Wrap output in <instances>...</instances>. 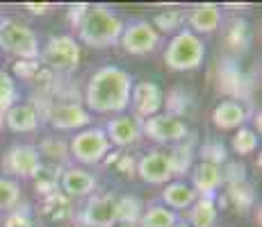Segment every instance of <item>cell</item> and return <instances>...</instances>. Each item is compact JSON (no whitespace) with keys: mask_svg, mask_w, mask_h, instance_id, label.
<instances>
[{"mask_svg":"<svg viewBox=\"0 0 262 227\" xmlns=\"http://www.w3.org/2000/svg\"><path fill=\"white\" fill-rule=\"evenodd\" d=\"M3 227H34L32 220H30L28 214H21V211H12V214L5 218Z\"/></svg>","mask_w":262,"mask_h":227,"instance_id":"d590c367","label":"cell"},{"mask_svg":"<svg viewBox=\"0 0 262 227\" xmlns=\"http://www.w3.org/2000/svg\"><path fill=\"white\" fill-rule=\"evenodd\" d=\"M178 223V214L167 209L164 205H153L146 211H142V218H139V227H173Z\"/></svg>","mask_w":262,"mask_h":227,"instance_id":"7402d4cb","label":"cell"},{"mask_svg":"<svg viewBox=\"0 0 262 227\" xmlns=\"http://www.w3.org/2000/svg\"><path fill=\"white\" fill-rule=\"evenodd\" d=\"M233 148L237 155H253L258 150V134L253 130L239 128V132L233 136Z\"/></svg>","mask_w":262,"mask_h":227,"instance_id":"4dcf8cb0","label":"cell"},{"mask_svg":"<svg viewBox=\"0 0 262 227\" xmlns=\"http://www.w3.org/2000/svg\"><path fill=\"white\" fill-rule=\"evenodd\" d=\"M23 7L28 9V12H32V14H46L50 9V5L48 3H25Z\"/></svg>","mask_w":262,"mask_h":227,"instance_id":"ab89813d","label":"cell"},{"mask_svg":"<svg viewBox=\"0 0 262 227\" xmlns=\"http://www.w3.org/2000/svg\"><path fill=\"white\" fill-rule=\"evenodd\" d=\"M80 227H82V225H80Z\"/></svg>","mask_w":262,"mask_h":227,"instance_id":"ee69618b","label":"cell"},{"mask_svg":"<svg viewBox=\"0 0 262 227\" xmlns=\"http://www.w3.org/2000/svg\"><path fill=\"white\" fill-rule=\"evenodd\" d=\"M139 218H142V203L135 195L117 198V223L137 225Z\"/></svg>","mask_w":262,"mask_h":227,"instance_id":"d4e9b609","label":"cell"},{"mask_svg":"<svg viewBox=\"0 0 262 227\" xmlns=\"http://www.w3.org/2000/svg\"><path fill=\"white\" fill-rule=\"evenodd\" d=\"M0 48L18 59H39L37 34L16 18H0Z\"/></svg>","mask_w":262,"mask_h":227,"instance_id":"277c9868","label":"cell"},{"mask_svg":"<svg viewBox=\"0 0 262 227\" xmlns=\"http://www.w3.org/2000/svg\"><path fill=\"white\" fill-rule=\"evenodd\" d=\"M164 103V95H162V89L158 87L155 82L146 80V82H139V84H133V93H130V105L135 109V116L139 120H146L150 116H155L160 112Z\"/></svg>","mask_w":262,"mask_h":227,"instance_id":"7c38bea8","label":"cell"},{"mask_svg":"<svg viewBox=\"0 0 262 227\" xmlns=\"http://www.w3.org/2000/svg\"><path fill=\"white\" fill-rule=\"evenodd\" d=\"M189 227H214L216 225V203L214 198H196L189 209Z\"/></svg>","mask_w":262,"mask_h":227,"instance_id":"44dd1931","label":"cell"},{"mask_svg":"<svg viewBox=\"0 0 262 227\" xmlns=\"http://www.w3.org/2000/svg\"><path fill=\"white\" fill-rule=\"evenodd\" d=\"M5 125L12 132H34L39 128V112L28 103H16L12 109L5 112Z\"/></svg>","mask_w":262,"mask_h":227,"instance_id":"ac0fdd59","label":"cell"},{"mask_svg":"<svg viewBox=\"0 0 262 227\" xmlns=\"http://www.w3.org/2000/svg\"><path fill=\"white\" fill-rule=\"evenodd\" d=\"M0 166H3L5 173L14 175V178L30 180L41 173V155H39V148H34V145H12L3 155Z\"/></svg>","mask_w":262,"mask_h":227,"instance_id":"ba28073f","label":"cell"},{"mask_svg":"<svg viewBox=\"0 0 262 227\" xmlns=\"http://www.w3.org/2000/svg\"><path fill=\"white\" fill-rule=\"evenodd\" d=\"M43 59L53 73H71L80 62V43L69 34L50 37L43 50Z\"/></svg>","mask_w":262,"mask_h":227,"instance_id":"52a82bcc","label":"cell"},{"mask_svg":"<svg viewBox=\"0 0 262 227\" xmlns=\"http://www.w3.org/2000/svg\"><path fill=\"white\" fill-rule=\"evenodd\" d=\"M133 78L119 66H103L89 78L84 100L87 112L96 114H121L130 107Z\"/></svg>","mask_w":262,"mask_h":227,"instance_id":"6da1fadb","label":"cell"},{"mask_svg":"<svg viewBox=\"0 0 262 227\" xmlns=\"http://www.w3.org/2000/svg\"><path fill=\"white\" fill-rule=\"evenodd\" d=\"M242 180H246V175H244V166H239V164H228V170L224 173V182H242Z\"/></svg>","mask_w":262,"mask_h":227,"instance_id":"8d00e7d4","label":"cell"},{"mask_svg":"<svg viewBox=\"0 0 262 227\" xmlns=\"http://www.w3.org/2000/svg\"><path fill=\"white\" fill-rule=\"evenodd\" d=\"M117 161H119V164H117V166H119V170H121L123 175H133V170L137 168V164H135V159L130 157V155H121Z\"/></svg>","mask_w":262,"mask_h":227,"instance_id":"f35d334b","label":"cell"},{"mask_svg":"<svg viewBox=\"0 0 262 227\" xmlns=\"http://www.w3.org/2000/svg\"><path fill=\"white\" fill-rule=\"evenodd\" d=\"M137 173L148 184H169L176 178L173 168H171L169 153H164V150H150V153H146L137 161Z\"/></svg>","mask_w":262,"mask_h":227,"instance_id":"8fae6325","label":"cell"},{"mask_svg":"<svg viewBox=\"0 0 262 227\" xmlns=\"http://www.w3.org/2000/svg\"><path fill=\"white\" fill-rule=\"evenodd\" d=\"M114 227H139V225H125V223H117Z\"/></svg>","mask_w":262,"mask_h":227,"instance_id":"60d3db41","label":"cell"},{"mask_svg":"<svg viewBox=\"0 0 262 227\" xmlns=\"http://www.w3.org/2000/svg\"><path fill=\"white\" fill-rule=\"evenodd\" d=\"M87 9H89V5H73V7L69 9V21H71L75 28H78V25L82 23L84 14H87Z\"/></svg>","mask_w":262,"mask_h":227,"instance_id":"74e56055","label":"cell"},{"mask_svg":"<svg viewBox=\"0 0 262 227\" xmlns=\"http://www.w3.org/2000/svg\"><path fill=\"white\" fill-rule=\"evenodd\" d=\"M43 214L50 216L53 220H64L71 216V198L62 193V191H55L48 198H43Z\"/></svg>","mask_w":262,"mask_h":227,"instance_id":"484cf974","label":"cell"},{"mask_svg":"<svg viewBox=\"0 0 262 227\" xmlns=\"http://www.w3.org/2000/svg\"><path fill=\"white\" fill-rule=\"evenodd\" d=\"M39 155H48L53 161H64L69 157V150H67V143H62V141L48 139V141H43V143H41Z\"/></svg>","mask_w":262,"mask_h":227,"instance_id":"836d02e7","label":"cell"},{"mask_svg":"<svg viewBox=\"0 0 262 227\" xmlns=\"http://www.w3.org/2000/svg\"><path fill=\"white\" fill-rule=\"evenodd\" d=\"M221 184H224V170H221V166L201 161V164L194 168V173H191L189 186L196 191L199 198H214Z\"/></svg>","mask_w":262,"mask_h":227,"instance_id":"9a60e30c","label":"cell"},{"mask_svg":"<svg viewBox=\"0 0 262 227\" xmlns=\"http://www.w3.org/2000/svg\"><path fill=\"white\" fill-rule=\"evenodd\" d=\"M246 116L249 114H246V109L242 103H237V100H224V103H219L214 107L212 123L219 130H237L244 125Z\"/></svg>","mask_w":262,"mask_h":227,"instance_id":"d6986e66","label":"cell"},{"mask_svg":"<svg viewBox=\"0 0 262 227\" xmlns=\"http://www.w3.org/2000/svg\"><path fill=\"white\" fill-rule=\"evenodd\" d=\"M185 21V14L180 12V9H167V12H162V14H158V16L153 18V28L158 30V34L160 32H180V25H183Z\"/></svg>","mask_w":262,"mask_h":227,"instance_id":"83f0119b","label":"cell"},{"mask_svg":"<svg viewBox=\"0 0 262 227\" xmlns=\"http://www.w3.org/2000/svg\"><path fill=\"white\" fill-rule=\"evenodd\" d=\"M119 41L128 55H148L158 50L160 34L148 21H135L130 25H123Z\"/></svg>","mask_w":262,"mask_h":227,"instance_id":"9c48e42d","label":"cell"},{"mask_svg":"<svg viewBox=\"0 0 262 227\" xmlns=\"http://www.w3.org/2000/svg\"><path fill=\"white\" fill-rule=\"evenodd\" d=\"M169 159H171L173 175H185L191 168V159H194V155H191L189 145H176V148L169 153Z\"/></svg>","mask_w":262,"mask_h":227,"instance_id":"f546056e","label":"cell"},{"mask_svg":"<svg viewBox=\"0 0 262 227\" xmlns=\"http://www.w3.org/2000/svg\"><path fill=\"white\" fill-rule=\"evenodd\" d=\"M21 200V186L14 180L0 178V211H7L18 205Z\"/></svg>","mask_w":262,"mask_h":227,"instance_id":"f1b7e54d","label":"cell"},{"mask_svg":"<svg viewBox=\"0 0 262 227\" xmlns=\"http://www.w3.org/2000/svg\"><path fill=\"white\" fill-rule=\"evenodd\" d=\"M82 227H114L117 225V195H96L80 214Z\"/></svg>","mask_w":262,"mask_h":227,"instance_id":"30bf717a","label":"cell"},{"mask_svg":"<svg viewBox=\"0 0 262 227\" xmlns=\"http://www.w3.org/2000/svg\"><path fill=\"white\" fill-rule=\"evenodd\" d=\"M50 125L55 130H80L84 125L92 123V114L75 103H64V105H55L48 114Z\"/></svg>","mask_w":262,"mask_h":227,"instance_id":"5bb4252c","label":"cell"},{"mask_svg":"<svg viewBox=\"0 0 262 227\" xmlns=\"http://www.w3.org/2000/svg\"><path fill=\"white\" fill-rule=\"evenodd\" d=\"M62 193L67 198H84L96 189V178L84 168H67L62 173Z\"/></svg>","mask_w":262,"mask_h":227,"instance_id":"e0dca14e","label":"cell"},{"mask_svg":"<svg viewBox=\"0 0 262 227\" xmlns=\"http://www.w3.org/2000/svg\"><path fill=\"white\" fill-rule=\"evenodd\" d=\"M221 89L226 91V93H237L239 95V87H242V73L235 66H230V62L226 64L224 68H221Z\"/></svg>","mask_w":262,"mask_h":227,"instance_id":"d6a6232c","label":"cell"},{"mask_svg":"<svg viewBox=\"0 0 262 227\" xmlns=\"http://www.w3.org/2000/svg\"><path fill=\"white\" fill-rule=\"evenodd\" d=\"M201 159L208 161V164L221 166L226 161V145L221 143V141H208V143H203V148H201Z\"/></svg>","mask_w":262,"mask_h":227,"instance_id":"1f68e13d","label":"cell"},{"mask_svg":"<svg viewBox=\"0 0 262 227\" xmlns=\"http://www.w3.org/2000/svg\"><path fill=\"white\" fill-rule=\"evenodd\" d=\"M173 227H189V225H187V223H180V220H178V223H176Z\"/></svg>","mask_w":262,"mask_h":227,"instance_id":"7bdbcfd3","label":"cell"},{"mask_svg":"<svg viewBox=\"0 0 262 227\" xmlns=\"http://www.w3.org/2000/svg\"><path fill=\"white\" fill-rule=\"evenodd\" d=\"M69 150L80 164H100L110 153V141L103 128H89L73 136Z\"/></svg>","mask_w":262,"mask_h":227,"instance_id":"8992f818","label":"cell"},{"mask_svg":"<svg viewBox=\"0 0 262 227\" xmlns=\"http://www.w3.org/2000/svg\"><path fill=\"white\" fill-rule=\"evenodd\" d=\"M3 125H5V114L0 112V128H3Z\"/></svg>","mask_w":262,"mask_h":227,"instance_id":"b9f144b4","label":"cell"},{"mask_svg":"<svg viewBox=\"0 0 262 227\" xmlns=\"http://www.w3.org/2000/svg\"><path fill=\"white\" fill-rule=\"evenodd\" d=\"M226 198L237 207V211H246V209H251L253 203H255V191L246 180L230 182L228 189H226Z\"/></svg>","mask_w":262,"mask_h":227,"instance_id":"603a6c76","label":"cell"},{"mask_svg":"<svg viewBox=\"0 0 262 227\" xmlns=\"http://www.w3.org/2000/svg\"><path fill=\"white\" fill-rule=\"evenodd\" d=\"M187 23L191 28V32L199 37V34H212L216 28L221 25V9L219 5L212 3H203L191 7V12L187 14Z\"/></svg>","mask_w":262,"mask_h":227,"instance_id":"2e32d148","label":"cell"},{"mask_svg":"<svg viewBox=\"0 0 262 227\" xmlns=\"http://www.w3.org/2000/svg\"><path fill=\"white\" fill-rule=\"evenodd\" d=\"M205 59V43L191 30H180L164 50V64L171 70H194Z\"/></svg>","mask_w":262,"mask_h":227,"instance_id":"3957f363","label":"cell"},{"mask_svg":"<svg viewBox=\"0 0 262 227\" xmlns=\"http://www.w3.org/2000/svg\"><path fill=\"white\" fill-rule=\"evenodd\" d=\"M142 134L155 143H180L189 134V128L176 114H155L142 120Z\"/></svg>","mask_w":262,"mask_h":227,"instance_id":"5b68a950","label":"cell"},{"mask_svg":"<svg viewBox=\"0 0 262 227\" xmlns=\"http://www.w3.org/2000/svg\"><path fill=\"white\" fill-rule=\"evenodd\" d=\"M18 100V87L16 80L7 73V70H0V112H7L16 105Z\"/></svg>","mask_w":262,"mask_h":227,"instance_id":"4316f807","label":"cell"},{"mask_svg":"<svg viewBox=\"0 0 262 227\" xmlns=\"http://www.w3.org/2000/svg\"><path fill=\"white\" fill-rule=\"evenodd\" d=\"M39 62L37 59H18L16 64H14V73L18 75L21 80H34V75L39 73Z\"/></svg>","mask_w":262,"mask_h":227,"instance_id":"e575fe53","label":"cell"},{"mask_svg":"<svg viewBox=\"0 0 262 227\" xmlns=\"http://www.w3.org/2000/svg\"><path fill=\"white\" fill-rule=\"evenodd\" d=\"M123 32V21L114 12L100 5H89L87 14H84L82 23L78 25L80 41L92 48H107V45L117 43Z\"/></svg>","mask_w":262,"mask_h":227,"instance_id":"7a4b0ae2","label":"cell"},{"mask_svg":"<svg viewBox=\"0 0 262 227\" xmlns=\"http://www.w3.org/2000/svg\"><path fill=\"white\" fill-rule=\"evenodd\" d=\"M105 136H107L110 145H119V148H125V145H135L139 139H142V120L137 116H128V114H119L114 118L107 120L105 125Z\"/></svg>","mask_w":262,"mask_h":227,"instance_id":"4fadbf2b","label":"cell"},{"mask_svg":"<svg viewBox=\"0 0 262 227\" xmlns=\"http://www.w3.org/2000/svg\"><path fill=\"white\" fill-rule=\"evenodd\" d=\"M196 191L191 189L187 182H169L167 186H164L162 191V200H164V207H171V211L173 209H187L196 203Z\"/></svg>","mask_w":262,"mask_h":227,"instance_id":"ffe728a7","label":"cell"},{"mask_svg":"<svg viewBox=\"0 0 262 227\" xmlns=\"http://www.w3.org/2000/svg\"><path fill=\"white\" fill-rule=\"evenodd\" d=\"M249 41H251L249 23L235 18V21L230 23V28L226 30V45H228L233 53H244V50L249 48Z\"/></svg>","mask_w":262,"mask_h":227,"instance_id":"cb8c5ba5","label":"cell"}]
</instances>
